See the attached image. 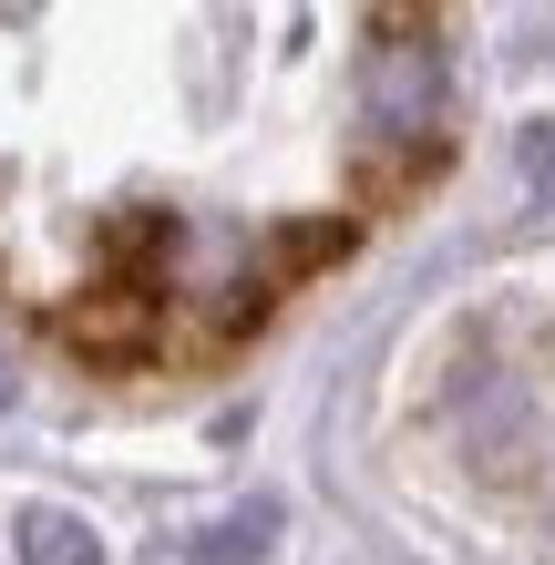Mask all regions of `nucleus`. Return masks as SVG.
<instances>
[{
	"instance_id": "nucleus-1",
	"label": "nucleus",
	"mask_w": 555,
	"mask_h": 565,
	"mask_svg": "<svg viewBox=\"0 0 555 565\" xmlns=\"http://www.w3.org/2000/svg\"><path fill=\"white\" fill-rule=\"evenodd\" d=\"M361 114L381 124V135H421V124L442 114V62H433V42H371V62H361Z\"/></svg>"
},
{
	"instance_id": "nucleus-2",
	"label": "nucleus",
	"mask_w": 555,
	"mask_h": 565,
	"mask_svg": "<svg viewBox=\"0 0 555 565\" xmlns=\"http://www.w3.org/2000/svg\"><path fill=\"white\" fill-rule=\"evenodd\" d=\"M11 555H21V565H104V545H93V524H83L73 504H21Z\"/></svg>"
},
{
	"instance_id": "nucleus-3",
	"label": "nucleus",
	"mask_w": 555,
	"mask_h": 565,
	"mask_svg": "<svg viewBox=\"0 0 555 565\" xmlns=\"http://www.w3.org/2000/svg\"><path fill=\"white\" fill-rule=\"evenodd\" d=\"M268 535H278V504H237L206 545H195V565H257V555H268Z\"/></svg>"
},
{
	"instance_id": "nucleus-4",
	"label": "nucleus",
	"mask_w": 555,
	"mask_h": 565,
	"mask_svg": "<svg viewBox=\"0 0 555 565\" xmlns=\"http://www.w3.org/2000/svg\"><path fill=\"white\" fill-rule=\"evenodd\" d=\"M0 402H11V360H0Z\"/></svg>"
}]
</instances>
